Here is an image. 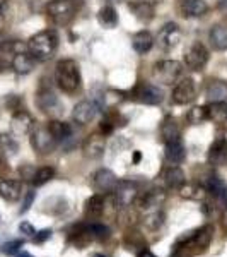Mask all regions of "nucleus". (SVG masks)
<instances>
[{
    "mask_svg": "<svg viewBox=\"0 0 227 257\" xmlns=\"http://www.w3.org/2000/svg\"><path fill=\"white\" fill-rule=\"evenodd\" d=\"M56 47H58V36L53 30L41 31L38 35L31 36V40L28 41V52L36 62L50 60L55 55Z\"/></svg>",
    "mask_w": 227,
    "mask_h": 257,
    "instance_id": "obj_1",
    "label": "nucleus"
},
{
    "mask_svg": "<svg viewBox=\"0 0 227 257\" xmlns=\"http://www.w3.org/2000/svg\"><path fill=\"white\" fill-rule=\"evenodd\" d=\"M55 79L64 93H76L80 88V70L76 60H60L55 69Z\"/></svg>",
    "mask_w": 227,
    "mask_h": 257,
    "instance_id": "obj_2",
    "label": "nucleus"
},
{
    "mask_svg": "<svg viewBox=\"0 0 227 257\" xmlns=\"http://www.w3.org/2000/svg\"><path fill=\"white\" fill-rule=\"evenodd\" d=\"M183 72V65L178 60H160L154 65V77L164 84H172Z\"/></svg>",
    "mask_w": 227,
    "mask_h": 257,
    "instance_id": "obj_3",
    "label": "nucleus"
},
{
    "mask_svg": "<svg viewBox=\"0 0 227 257\" xmlns=\"http://www.w3.org/2000/svg\"><path fill=\"white\" fill-rule=\"evenodd\" d=\"M46 12L50 19L56 24H68L74 19V16H76L72 4L67 2V0H53V2H50Z\"/></svg>",
    "mask_w": 227,
    "mask_h": 257,
    "instance_id": "obj_4",
    "label": "nucleus"
},
{
    "mask_svg": "<svg viewBox=\"0 0 227 257\" xmlns=\"http://www.w3.org/2000/svg\"><path fill=\"white\" fill-rule=\"evenodd\" d=\"M30 136H31V146L40 155H48V153H52L56 148V141L53 139V136L50 134L46 127H34Z\"/></svg>",
    "mask_w": 227,
    "mask_h": 257,
    "instance_id": "obj_5",
    "label": "nucleus"
},
{
    "mask_svg": "<svg viewBox=\"0 0 227 257\" xmlns=\"http://www.w3.org/2000/svg\"><path fill=\"white\" fill-rule=\"evenodd\" d=\"M208 62V52L202 43H193L184 52V64L193 70H202Z\"/></svg>",
    "mask_w": 227,
    "mask_h": 257,
    "instance_id": "obj_6",
    "label": "nucleus"
},
{
    "mask_svg": "<svg viewBox=\"0 0 227 257\" xmlns=\"http://www.w3.org/2000/svg\"><path fill=\"white\" fill-rule=\"evenodd\" d=\"M195 98H196V88H195V81L192 77L181 79L174 86V89H172V101L176 105H186V103H192Z\"/></svg>",
    "mask_w": 227,
    "mask_h": 257,
    "instance_id": "obj_7",
    "label": "nucleus"
},
{
    "mask_svg": "<svg viewBox=\"0 0 227 257\" xmlns=\"http://www.w3.org/2000/svg\"><path fill=\"white\" fill-rule=\"evenodd\" d=\"M158 41H159V47L162 50H171L174 48L176 45L181 41V30L176 23H168L160 28L159 31V36H158Z\"/></svg>",
    "mask_w": 227,
    "mask_h": 257,
    "instance_id": "obj_8",
    "label": "nucleus"
},
{
    "mask_svg": "<svg viewBox=\"0 0 227 257\" xmlns=\"http://www.w3.org/2000/svg\"><path fill=\"white\" fill-rule=\"evenodd\" d=\"M92 185H94V189L99 190V192L110 194V192H113L114 187L118 185V178H116V175H114L113 172H111V170L101 168V170H98V172L94 173Z\"/></svg>",
    "mask_w": 227,
    "mask_h": 257,
    "instance_id": "obj_9",
    "label": "nucleus"
},
{
    "mask_svg": "<svg viewBox=\"0 0 227 257\" xmlns=\"http://www.w3.org/2000/svg\"><path fill=\"white\" fill-rule=\"evenodd\" d=\"M98 113H99V106L94 101H88V99H86V101H80L74 106L72 117L77 123L86 125V123L92 122Z\"/></svg>",
    "mask_w": 227,
    "mask_h": 257,
    "instance_id": "obj_10",
    "label": "nucleus"
},
{
    "mask_svg": "<svg viewBox=\"0 0 227 257\" xmlns=\"http://www.w3.org/2000/svg\"><path fill=\"white\" fill-rule=\"evenodd\" d=\"M135 98L138 101L146 103V105H159L164 98V93L159 86H154V84H140L137 89H135Z\"/></svg>",
    "mask_w": 227,
    "mask_h": 257,
    "instance_id": "obj_11",
    "label": "nucleus"
},
{
    "mask_svg": "<svg viewBox=\"0 0 227 257\" xmlns=\"http://www.w3.org/2000/svg\"><path fill=\"white\" fill-rule=\"evenodd\" d=\"M114 199H116V202L120 206H130L132 202H135V199L138 197V190L135 187V184H132V182H120L118 180V185L114 187Z\"/></svg>",
    "mask_w": 227,
    "mask_h": 257,
    "instance_id": "obj_12",
    "label": "nucleus"
},
{
    "mask_svg": "<svg viewBox=\"0 0 227 257\" xmlns=\"http://www.w3.org/2000/svg\"><path fill=\"white\" fill-rule=\"evenodd\" d=\"M36 127L34 120L28 111L24 110H18L12 117V132L16 136H28L31 134V131Z\"/></svg>",
    "mask_w": 227,
    "mask_h": 257,
    "instance_id": "obj_13",
    "label": "nucleus"
},
{
    "mask_svg": "<svg viewBox=\"0 0 227 257\" xmlns=\"http://www.w3.org/2000/svg\"><path fill=\"white\" fill-rule=\"evenodd\" d=\"M104 149H106V139H104V136H101V134L89 136V138L84 141V146H82L84 155L90 160L101 158V156L104 155Z\"/></svg>",
    "mask_w": 227,
    "mask_h": 257,
    "instance_id": "obj_14",
    "label": "nucleus"
},
{
    "mask_svg": "<svg viewBox=\"0 0 227 257\" xmlns=\"http://www.w3.org/2000/svg\"><path fill=\"white\" fill-rule=\"evenodd\" d=\"M36 105L41 111L44 113H56L60 111V101L56 98V94L50 89H41L38 94H36Z\"/></svg>",
    "mask_w": 227,
    "mask_h": 257,
    "instance_id": "obj_15",
    "label": "nucleus"
},
{
    "mask_svg": "<svg viewBox=\"0 0 227 257\" xmlns=\"http://www.w3.org/2000/svg\"><path fill=\"white\" fill-rule=\"evenodd\" d=\"M160 180H162V184L166 185L168 189H180L181 185L184 184L186 178H184L183 170H181L180 167H176V165H171V167L162 172Z\"/></svg>",
    "mask_w": 227,
    "mask_h": 257,
    "instance_id": "obj_16",
    "label": "nucleus"
},
{
    "mask_svg": "<svg viewBox=\"0 0 227 257\" xmlns=\"http://www.w3.org/2000/svg\"><path fill=\"white\" fill-rule=\"evenodd\" d=\"M22 196V184L19 180H0V197L14 202Z\"/></svg>",
    "mask_w": 227,
    "mask_h": 257,
    "instance_id": "obj_17",
    "label": "nucleus"
},
{
    "mask_svg": "<svg viewBox=\"0 0 227 257\" xmlns=\"http://www.w3.org/2000/svg\"><path fill=\"white\" fill-rule=\"evenodd\" d=\"M181 12L186 18H202L208 12V6L205 0H183Z\"/></svg>",
    "mask_w": 227,
    "mask_h": 257,
    "instance_id": "obj_18",
    "label": "nucleus"
},
{
    "mask_svg": "<svg viewBox=\"0 0 227 257\" xmlns=\"http://www.w3.org/2000/svg\"><path fill=\"white\" fill-rule=\"evenodd\" d=\"M36 65V60L32 59L30 55V52H19L14 55V59H12V69H14V72L18 74H30L32 72V69H34Z\"/></svg>",
    "mask_w": 227,
    "mask_h": 257,
    "instance_id": "obj_19",
    "label": "nucleus"
},
{
    "mask_svg": "<svg viewBox=\"0 0 227 257\" xmlns=\"http://www.w3.org/2000/svg\"><path fill=\"white\" fill-rule=\"evenodd\" d=\"M210 45L217 52H226L227 50V26L226 24H217L208 33Z\"/></svg>",
    "mask_w": 227,
    "mask_h": 257,
    "instance_id": "obj_20",
    "label": "nucleus"
},
{
    "mask_svg": "<svg viewBox=\"0 0 227 257\" xmlns=\"http://www.w3.org/2000/svg\"><path fill=\"white\" fill-rule=\"evenodd\" d=\"M184 158H186V151H184V146H183V143H181V139L166 143V160L169 163L180 165V163H183Z\"/></svg>",
    "mask_w": 227,
    "mask_h": 257,
    "instance_id": "obj_21",
    "label": "nucleus"
},
{
    "mask_svg": "<svg viewBox=\"0 0 227 257\" xmlns=\"http://www.w3.org/2000/svg\"><path fill=\"white\" fill-rule=\"evenodd\" d=\"M46 128L50 131V134L53 136V139L56 143L60 141H67L70 136H72V127L67 122H62V120H50Z\"/></svg>",
    "mask_w": 227,
    "mask_h": 257,
    "instance_id": "obj_22",
    "label": "nucleus"
},
{
    "mask_svg": "<svg viewBox=\"0 0 227 257\" xmlns=\"http://www.w3.org/2000/svg\"><path fill=\"white\" fill-rule=\"evenodd\" d=\"M152 45H154V36L148 31H138V33H135L134 38H132V47H134L135 52L140 53V55L147 53L148 50L152 48Z\"/></svg>",
    "mask_w": 227,
    "mask_h": 257,
    "instance_id": "obj_23",
    "label": "nucleus"
},
{
    "mask_svg": "<svg viewBox=\"0 0 227 257\" xmlns=\"http://www.w3.org/2000/svg\"><path fill=\"white\" fill-rule=\"evenodd\" d=\"M102 213H104V197L101 194H94L86 202V216L90 219H98L101 218Z\"/></svg>",
    "mask_w": 227,
    "mask_h": 257,
    "instance_id": "obj_24",
    "label": "nucleus"
},
{
    "mask_svg": "<svg viewBox=\"0 0 227 257\" xmlns=\"http://www.w3.org/2000/svg\"><path fill=\"white\" fill-rule=\"evenodd\" d=\"M180 196L190 201H204L207 196V189L198 184H183L180 187Z\"/></svg>",
    "mask_w": 227,
    "mask_h": 257,
    "instance_id": "obj_25",
    "label": "nucleus"
},
{
    "mask_svg": "<svg viewBox=\"0 0 227 257\" xmlns=\"http://www.w3.org/2000/svg\"><path fill=\"white\" fill-rule=\"evenodd\" d=\"M208 120L214 123H226L227 122V103L226 101H212L207 106Z\"/></svg>",
    "mask_w": 227,
    "mask_h": 257,
    "instance_id": "obj_26",
    "label": "nucleus"
},
{
    "mask_svg": "<svg viewBox=\"0 0 227 257\" xmlns=\"http://www.w3.org/2000/svg\"><path fill=\"white\" fill-rule=\"evenodd\" d=\"M98 23L106 30H113L118 24V14L113 6H104L98 12Z\"/></svg>",
    "mask_w": 227,
    "mask_h": 257,
    "instance_id": "obj_27",
    "label": "nucleus"
},
{
    "mask_svg": "<svg viewBox=\"0 0 227 257\" xmlns=\"http://www.w3.org/2000/svg\"><path fill=\"white\" fill-rule=\"evenodd\" d=\"M207 98L212 101H226L227 99V84L224 81H212L207 88Z\"/></svg>",
    "mask_w": 227,
    "mask_h": 257,
    "instance_id": "obj_28",
    "label": "nucleus"
},
{
    "mask_svg": "<svg viewBox=\"0 0 227 257\" xmlns=\"http://www.w3.org/2000/svg\"><path fill=\"white\" fill-rule=\"evenodd\" d=\"M130 11L135 14V18L140 21H150L154 19V6L150 2H134L130 4Z\"/></svg>",
    "mask_w": 227,
    "mask_h": 257,
    "instance_id": "obj_29",
    "label": "nucleus"
},
{
    "mask_svg": "<svg viewBox=\"0 0 227 257\" xmlns=\"http://www.w3.org/2000/svg\"><path fill=\"white\" fill-rule=\"evenodd\" d=\"M160 138H162L164 143L180 139V127H178V123H176V120H172V118L164 120L162 125H160Z\"/></svg>",
    "mask_w": 227,
    "mask_h": 257,
    "instance_id": "obj_30",
    "label": "nucleus"
},
{
    "mask_svg": "<svg viewBox=\"0 0 227 257\" xmlns=\"http://www.w3.org/2000/svg\"><path fill=\"white\" fill-rule=\"evenodd\" d=\"M82 233H89L96 240H106L110 237V228L102 223H90V225H82Z\"/></svg>",
    "mask_w": 227,
    "mask_h": 257,
    "instance_id": "obj_31",
    "label": "nucleus"
},
{
    "mask_svg": "<svg viewBox=\"0 0 227 257\" xmlns=\"http://www.w3.org/2000/svg\"><path fill=\"white\" fill-rule=\"evenodd\" d=\"M53 177H55V170L52 167H41L38 170H34V173H32V177H31V182L34 187H41V185L48 184Z\"/></svg>",
    "mask_w": 227,
    "mask_h": 257,
    "instance_id": "obj_32",
    "label": "nucleus"
},
{
    "mask_svg": "<svg viewBox=\"0 0 227 257\" xmlns=\"http://www.w3.org/2000/svg\"><path fill=\"white\" fill-rule=\"evenodd\" d=\"M144 223H146V226L150 228V230H158L164 223V213L159 209H152L150 213H147V216L144 218Z\"/></svg>",
    "mask_w": 227,
    "mask_h": 257,
    "instance_id": "obj_33",
    "label": "nucleus"
},
{
    "mask_svg": "<svg viewBox=\"0 0 227 257\" xmlns=\"http://www.w3.org/2000/svg\"><path fill=\"white\" fill-rule=\"evenodd\" d=\"M188 120L192 123H202V122H205V120H208L207 106H193L188 113Z\"/></svg>",
    "mask_w": 227,
    "mask_h": 257,
    "instance_id": "obj_34",
    "label": "nucleus"
},
{
    "mask_svg": "<svg viewBox=\"0 0 227 257\" xmlns=\"http://www.w3.org/2000/svg\"><path fill=\"white\" fill-rule=\"evenodd\" d=\"M0 146L4 148V151H6V153H9V155H16V153H18V149H19L18 141H16L9 134L0 136Z\"/></svg>",
    "mask_w": 227,
    "mask_h": 257,
    "instance_id": "obj_35",
    "label": "nucleus"
},
{
    "mask_svg": "<svg viewBox=\"0 0 227 257\" xmlns=\"http://www.w3.org/2000/svg\"><path fill=\"white\" fill-rule=\"evenodd\" d=\"M20 247H22V240H10V242L4 243L2 252L6 255H14V254H18Z\"/></svg>",
    "mask_w": 227,
    "mask_h": 257,
    "instance_id": "obj_36",
    "label": "nucleus"
},
{
    "mask_svg": "<svg viewBox=\"0 0 227 257\" xmlns=\"http://www.w3.org/2000/svg\"><path fill=\"white\" fill-rule=\"evenodd\" d=\"M19 231L20 233H24L26 237H34L36 235V231H34V228H32L31 223H28V221H22L19 225Z\"/></svg>",
    "mask_w": 227,
    "mask_h": 257,
    "instance_id": "obj_37",
    "label": "nucleus"
},
{
    "mask_svg": "<svg viewBox=\"0 0 227 257\" xmlns=\"http://www.w3.org/2000/svg\"><path fill=\"white\" fill-rule=\"evenodd\" d=\"M50 237H52V230H41V231H38V233L34 235V242L36 243H43L44 240H48Z\"/></svg>",
    "mask_w": 227,
    "mask_h": 257,
    "instance_id": "obj_38",
    "label": "nucleus"
},
{
    "mask_svg": "<svg viewBox=\"0 0 227 257\" xmlns=\"http://www.w3.org/2000/svg\"><path fill=\"white\" fill-rule=\"evenodd\" d=\"M32 201H34V192L30 190V192L26 194V199H24V204H22V208H20V213H26V211L31 208Z\"/></svg>",
    "mask_w": 227,
    "mask_h": 257,
    "instance_id": "obj_39",
    "label": "nucleus"
},
{
    "mask_svg": "<svg viewBox=\"0 0 227 257\" xmlns=\"http://www.w3.org/2000/svg\"><path fill=\"white\" fill-rule=\"evenodd\" d=\"M113 128H114V122L111 118H104L101 122V131L104 132V134H111V132H113Z\"/></svg>",
    "mask_w": 227,
    "mask_h": 257,
    "instance_id": "obj_40",
    "label": "nucleus"
},
{
    "mask_svg": "<svg viewBox=\"0 0 227 257\" xmlns=\"http://www.w3.org/2000/svg\"><path fill=\"white\" fill-rule=\"evenodd\" d=\"M218 201H220V204H224L226 208H227V185H224V187L220 189V192L216 196Z\"/></svg>",
    "mask_w": 227,
    "mask_h": 257,
    "instance_id": "obj_41",
    "label": "nucleus"
},
{
    "mask_svg": "<svg viewBox=\"0 0 227 257\" xmlns=\"http://www.w3.org/2000/svg\"><path fill=\"white\" fill-rule=\"evenodd\" d=\"M218 7H220V11H222V12H227V0H220Z\"/></svg>",
    "mask_w": 227,
    "mask_h": 257,
    "instance_id": "obj_42",
    "label": "nucleus"
},
{
    "mask_svg": "<svg viewBox=\"0 0 227 257\" xmlns=\"http://www.w3.org/2000/svg\"><path fill=\"white\" fill-rule=\"evenodd\" d=\"M138 257H158V255H154V254H152V252L146 250V252H142V254H140Z\"/></svg>",
    "mask_w": 227,
    "mask_h": 257,
    "instance_id": "obj_43",
    "label": "nucleus"
},
{
    "mask_svg": "<svg viewBox=\"0 0 227 257\" xmlns=\"http://www.w3.org/2000/svg\"><path fill=\"white\" fill-rule=\"evenodd\" d=\"M16 257H32V255L30 254V252H18Z\"/></svg>",
    "mask_w": 227,
    "mask_h": 257,
    "instance_id": "obj_44",
    "label": "nucleus"
},
{
    "mask_svg": "<svg viewBox=\"0 0 227 257\" xmlns=\"http://www.w3.org/2000/svg\"><path fill=\"white\" fill-rule=\"evenodd\" d=\"M140 161V153L138 151H135V155H134V163H138Z\"/></svg>",
    "mask_w": 227,
    "mask_h": 257,
    "instance_id": "obj_45",
    "label": "nucleus"
},
{
    "mask_svg": "<svg viewBox=\"0 0 227 257\" xmlns=\"http://www.w3.org/2000/svg\"><path fill=\"white\" fill-rule=\"evenodd\" d=\"M110 4H120V2H123V0H108Z\"/></svg>",
    "mask_w": 227,
    "mask_h": 257,
    "instance_id": "obj_46",
    "label": "nucleus"
},
{
    "mask_svg": "<svg viewBox=\"0 0 227 257\" xmlns=\"http://www.w3.org/2000/svg\"><path fill=\"white\" fill-rule=\"evenodd\" d=\"M224 226L227 228V213L224 214Z\"/></svg>",
    "mask_w": 227,
    "mask_h": 257,
    "instance_id": "obj_47",
    "label": "nucleus"
},
{
    "mask_svg": "<svg viewBox=\"0 0 227 257\" xmlns=\"http://www.w3.org/2000/svg\"><path fill=\"white\" fill-rule=\"evenodd\" d=\"M4 41H6V40H4V36L0 35V47H2V45H4Z\"/></svg>",
    "mask_w": 227,
    "mask_h": 257,
    "instance_id": "obj_48",
    "label": "nucleus"
},
{
    "mask_svg": "<svg viewBox=\"0 0 227 257\" xmlns=\"http://www.w3.org/2000/svg\"><path fill=\"white\" fill-rule=\"evenodd\" d=\"M94 257H104V255H102V254H94Z\"/></svg>",
    "mask_w": 227,
    "mask_h": 257,
    "instance_id": "obj_49",
    "label": "nucleus"
},
{
    "mask_svg": "<svg viewBox=\"0 0 227 257\" xmlns=\"http://www.w3.org/2000/svg\"><path fill=\"white\" fill-rule=\"evenodd\" d=\"M67 2H72V0H67Z\"/></svg>",
    "mask_w": 227,
    "mask_h": 257,
    "instance_id": "obj_50",
    "label": "nucleus"
}]
</instances>
